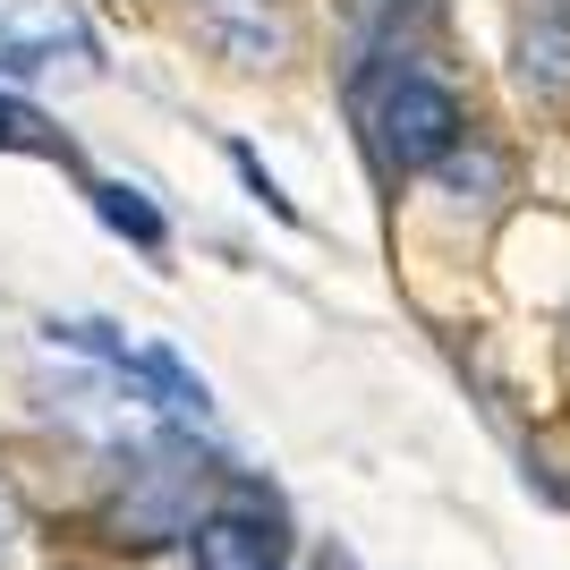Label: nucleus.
I'll return each instance as SVG.
<instances>
[{"mask_svg": "<svg viewBox=\"0 0 570 570\" xmlns=\"http://www.w3.org/2000/svg\"><path fill=\"white\" fill-rule=\"evenodd\" d=\"M60 341H77L86 357H102L128 392H137L145 409H163V417H179V426H205L214 417V392H205V375L196 366H179V357L163 350V341H137V333H119V324H51Z\"/></svg>", "mask_w": 570, "mask_h": 570, "instance_id": "obj_1", "label": "nucleus"}, {"mask_svg": "<svg viewBox=\"0 0 570 570\" xmlns=\"http://www.w3.org/2000/svg\"><path fill=\"white\" fill-rule=\"evenodd\" d=\"M375 154L383 170H434L460 154V102L434 77H392L375 102Z\"/></svg>", "mask_w": 570, "mask_h": 570, "instance_id": "obj_2", "label": "nucleus"}, {"mask_svg": "<svg viewBox=\"0 0 570 570\" xmlns=\"http://www.w3.org/2000/svg\"><path fill=\"white\" fill-rule=\"evenodd\" d=\"M196 35L230 60V69H282L298 26L282 0H196Z\"/></svg>", "mask_w": 570, "mask_h": 570, "instance_id": "obj_3", "label": "nucleus"}, {"mask_svg": "<svg viewBox=\"0 0 570 570\" xmlns=\"http://www.w3.org/2000/svg\"><path fill=\"white\" fill-rule=\"evenodd\" d=\"M196 570H282V528L264 511H205L188 528Z\"/></svg>", "mask_w": 570, "mask_h": 570, "instance_id": "obj_4", "label": "nucleus"}, {"mask_svg": "<svg viewBox=\"0 0 570 570\" xmlns=\"http://www.w3.org/2000/svg\"><path fill=\"white\" fill-rule=\"evenodd\" d=\"M520 86L570 102V0H520Z\"/></svg>", "mask_w": 570, "mask_h": 570, "instance_id": "obj_5", "label": "nucleus"}, {"mask_svg": "<svg viewBox=\"0 0 570 570\" xmlns=\"http://www.w3.org/2000/svg\"><path fill=\"white\" fill-rule=\"evenodd\" d=\"M86 196H95V214H102V222H111V230H119V238H137L145 256H163V247H170V230H163V214H154V205H145V196H137V188H119V179H102V188H86Z\"/></svg>", "mask_w": 570, "mask_h": 570, "instance_id": "obj_6", "label": "nucleus"}, {"mask_svg": "<svg viewBox=\"0 0 570 570\" xmlns=\"http://www.w3.org/2000/svg\"><path fill=\"white\" fill-rule=\"evenodd\" d=\"M0 154H43V163H69V137H60L35 102L0 95Z\"/></svg>", "mask_w": 570, "mask_h": 570, "instance_id": "obj_7", "label": "nucleus"}, {"mask_svg": "<svg viewBox=\"0 0 570 570\" xmlns=\"http://www.w3.org/2000/svg\"><path fill=\"white\" fill-rule=\"evenodd\" d=\"M469 188H502L494 154H452V196H469Z\"/></svg>", "mask_w": 570, "mask_h": 570, "instance_id": "obj_8", "label": "nucleus"}, {"mask_svg": "<svg viewBox=\"0 0 570 570\" xmlns=\"http://www.w3.org/2000/svg\"><path fill=\"white\" fill-rule=\"evenodd\" d=\"M230 163H238V179H247V188H256V196H264V205H273V214H282V222H289V196H282V188H273V179H264V163H256V154H247V145H230Z\"/></svg>", "mask_w": 570, "mask_h": 570, "instance_id": "obj_9", "label": "nucleus"}, {"mask_svg": "<svg viewBox=\"0 0 570 570\" xmlns=\"http://www.w3.org/2000/svg\"><path fill=\"white\" fill-rule=\"evenodd\" d=\"M9 553H18V494L0 485V562H9Z\"/></svg>", "mask_w": 570, "mask_h": 570, "instance_id": "obj_10", "label": "nucleus"}]
</instances>
